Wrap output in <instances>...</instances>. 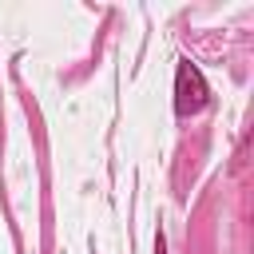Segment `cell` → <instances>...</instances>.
Segmentation results:
<instances>
[{
	"mask_svg": "<svg viewBox=\"0 0 254 254\" xmlns=\"http://www.w3.org/2000/svg\"><path fill=\"white\" fill-rule=\"evenodd\" d=\"M202 103H206V87H202V79H198V71L190 67V64H179V115H194V111H202Z\"/></svg>",
	"mask_w": 254,
	"mask_h": 254,
	"instance_id": "obj_1",
	"label": "cell"
},
{
	"mask_svg": "<svg viewBox=\"0 0 254 254\" xmlns=\"http://www.w3.org/2000/svg\"><path fill=\"white\" fill-rule=\"evenodd\" d=\"M155 254H167V246H163V234L155 238Z\"/></svg>",
	"mask_w": 254,
	"mask_h": 254,
	"instance_id": "obj_2",
	"label": "cell"
}]
</instances>
